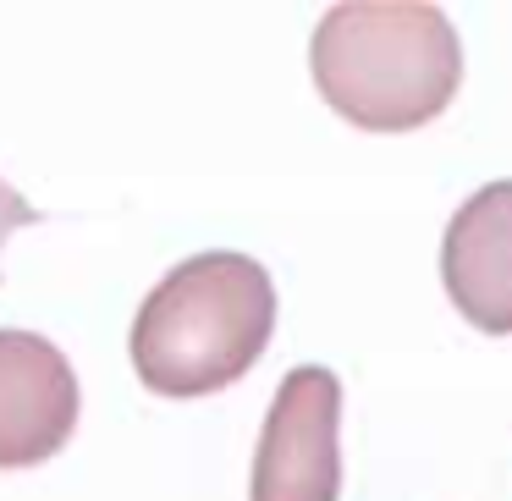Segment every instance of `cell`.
I'll list each match as a JSON object with an SVG mask.
<instances>
[{
	"label": "cell",
	"instance_id": "obj_1",
	"mask_svg": "<svg viewBox=\"0 0 512 501\" xmlns=\"http://www.w3.org/2000/svg\"><path fill=\"white\" fill-rule=\"evenodd\" d=\"M309 67L325 105L364 133H413L457 100L463 45L441 6L342 0L320 17Z\"/></svg>",
	"mask_w": 512,
	"mask_h": 501
},
{
	"label": "cell",
	"instance_id": "obj_2",
	"mask_svg": "<svg viewBox=\"0 0 512 501\" xmlns=\"http://www.w3.org/2000/svg\"><path fill=\"white\" fill-rule=\"evenodd\" d=\"M276 331V281L259 259L210 248L160 276L133 320V369L155 397L193 402L259 364Z\"/></svg>",
	"mask_w": 512,
	"mask_h": 501
},
{
	"label": "cell",
	"instance_id": "obj_3",
	"mask_svg": "<svg viewBox=\"0 0 512 501\" xmlns=\"http://www.w3.org/2000/svg\"><path fill=\"white\" fill-rule=\"evenodd\" d=\"M254 501L342 496V380L325 364H298L270 397L254 452Z\"/></svg>",
	"mask_w": 512,
	"mask_h": 501
},
{
	"label": "cell",
	"instance_id": "obj_4",
	"mask_svg": "<svg viewBox=\"0 0 512 501\" xmlns=\"http://www.w3.org/2000/svg\"><path fill=\"white\" fill-rule=\"evenodd\" d=\"M78 375L39 331H0V468H34L78 430Z\"/></svg>",
	"mask_w": 512,
	"mask_h": 501
},
{
	"label": "cell",
	"instance_id": "obj_5",
	"mask_svg": "<svg viewBox=\"0 0 512 501\" xmlns=\"http://www.w3.org/2000/svg\"><path fill=\"white\" fill-rule=\"evenodd\" d=\"M441 281L468 325L512 336V177L474 188L441 237Z\"/></svg>",
	"mask_w": 512,
	"mask_h": 501
},
{
	"label": "cell",
	"instance_id": "obj_6",
	"mask_svg": "<svg viewBox=\"0 0 512 501\" xmlns=\"http://www.w3.org/2000/svg\"><path fill=\"white\" fill-rule=\"evenodd\" d=\"M34 221H39V210L12 188V182L0 177V248H6V237H12V232H23V226H34Z\"/></svg>",
	"mask_w": 512,
	"mask_h": 501
}]
</instances>
